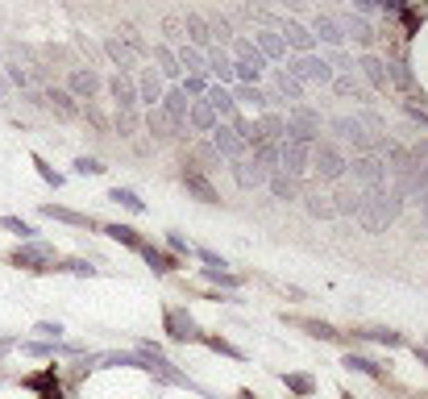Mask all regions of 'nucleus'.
<instances>
[{
    "label": "nucleus",
    "instance_id": "f257e3e1",
    "mask_svg": "<svg viewBox=\"0 0 428 399\" xmlns=\"http://www.w3.org/2000/svg\"><path fill=\"white\" fill-rule=\"evenodd\" d=\"M8 266H17V271H54V250L46 241H25V246L8 250Z\"/></svg>",
    "mask_w": 428,
    "mask_h": 399
},
{
    "label": "nucleus",
    "instance_id": "f03ea898",
    "mask_svg": "<svg viewBox=\"0 0 428 399\" xmlns=\"http://www.w3.org/2000/svg\"><path fill=\"white\" fill-rule=\"evenodd\" d=\"M345 167H350V162H345V154H341L333 142H316V146H312V171H316L320 179H341Z\"/></svg>",
    "mask_w": 428,
    "mask_h": 399
},
{
    "label": "nucleus",
    "instance_id": "7ed1b4c3",
    "mask_svg": "<svg viewBox=\"0 0 428 399\" xmlns=\"http://www.w3.org/2000/svg\"><path fill=\"white\" fill-rule=\"evenodd\" d=\"M366 200H370V208H362V212H366V225H370L375 233H379L387 221H395V217H400V196H387L383 187H370V196H366Z\"/></svg>",
    "mask_w": 428,
    "mask_h": 399
},
{
    "label": "nucleus",
    "instance_id": "20e7f679",
    "mask_svg": "<svg viewBox=\"0 0 428 399\" xmlns=\"http://www.w3.org/2000/svg\"><path fill=\"white\" fill-rule=\"evenodd\" d=\"M287 75H291L296 83H329V79H333V67H329L325 58H316V54H300V58L287 67Z\"/></svg>",
    "mask_w": 428,
    "mask_h": 399
},
{
    "label": "nucleus",
    "instance_id": "39448f33",
    "mask_svg": "<svg viewBox=\"0 0 428 399\" xmlns=\"http://www.w3.org/2000/svg\"><path fill=\"white\" fill-rule=\"evenodd\" d=\"M104 87V79H100V71L96 67H71V75H67V92L75 96V100H96V92Z\"/></svg>",
    "mask_w": 428,
    "mask_h": 399
},
{
    "label": "nucleus",
    "instance_id": "423d86ee",
    "mask_svg": "<svg viewBox=\"0 0 428 399\" xmlns=\"http://www.w3.org/2000/svg\"><path fill=\"white\" fill-rule=\"evenodd\" d=\"M133 83H137V104H146V112L162 104V92H166V83H162L158 67H137V79H133Z\"/></svg>",
    "mask_w": 428,
    "mask_h": 399
},
{
    "label": "nucleus",
    "instance_id": "0eeeda50",
    "mask_svg": "<svg viewBox=\"0 0 428 399\" xmlns=\"http://www.w3.org/2000/svg\"><path fill=\"white\" fill-rule=\"evenodd\" d=\"M279 171L300 179L304 171H312V146H296V142H279Z\"/></svg>",
    "mask_w": 428,
    "mask_h": 399
},
{
    "label": "nucleus",
    "instance_id": "6e6552de",
    "mask_svg": "<svg viewBox=\"0 0 428 399\" xmlns=\"http://www.w3.org/2000/svg\"><path fill=\"white\" fill-rule=\"evenodd\" d=\"M162 329H166L171 341H200V325L191 321L187 308H166L162 312Z\"/></svg>",
    "mask_w": 428,
    "mask_h": 399
},
{
    "label": "nucleus",
    "instance_id": "1a4fd4ad",
    "mask_svg": "<svg viewBox=\"0 0 428 399\" xmlns=\"http://www.w3.org/2000/svg\"><path fill=\"white\" fill-rule=\"evenodd\" d=\"M204 71L221 87H233V54H229V46H208L204 50Z\"/></svg>",
    "mask_w": 428,
    "mask_h": 399
},
{
    "label": "nucleus",
    "instance_id": "9d476101",
    "mask_svg": "<svg viewBox=\"0 0 428 399\" xmlns=\"http://www.w3.org/2000/svg\"><path fill=\"white\" fill-rule=\"evenodd\" d=\"M104 87H108L117 112H137V83H133V75H121V71H117L112 79H104Z\"/></svg>",
    "mask_w": 428,
    "mask_h": 399
},
{
    "label": "nucleus",
    "instance_id": "9b49d317",
    "mask_svg": "<svg viewBox=\"0 0 428 399\" xmlns=\"http://www.w3.org/2000/svg\"><path fill=\"white\" fill-rule=\"evenodd\" d=\"M183 187H187L196 200H204V204H221V192L208 183V175H204L196 162H183Z\"/></svg>",
    "mask_w": 428,
    "mask_h": 399
},
{
    "label": "nucleus",
    "instance_id": "f8f14e48",
    "mask_svg": "<svg viewBox=\"0 0 428 399\" xmlns=\"http://www.w3.org/2000/svg\"><path fill=\"white\" fill-rule=\"evenodd\" d=\"M158 108H162V117H166L171 125H187V108H191V100L183 96L179 83H171V87L162 92V104H158Z\"/></svg>",
    "mask_w": 428,
    "mask_h": 399
},
{
    "label": "nucleus",
    "instance_id": "ddd939ff",
    "mask_svg": "<svg viewBox=\"0 0 428 399\" xmlns=\"http://www.w3.org/2000/svg\"><path fill=\"white\" fill-rule=\"evenodd\" d=\"M212 150H216L221 158H229V162L246 158V142H241V137H237V133H233V129H229L225 121H221V125L212 129Z\"/></svg>",
    "mask_w": 428,
    "mask_h": 399
},
{
    "label": "nucleus",
    "instance_id": "4468645a",
    "mask_svg": "<svg viewBox=\"0 0 428 399\" xmlns=\"http://www.w3.org/2000/svg\"><path fill=\"white\" fill-rule=\"evenodd\" d=\"M212 112H216V121H233L237 117V104H233V92L229 87H221V83H208V92L200 96Z\"/></svg>",
    "mask_w": 428,
    "mask_h": 399
},
{
    "label": "nucleus",
    "instance_id": "2eb2a0df",
    "mask_svg": "<svg viewBox=\"0 0 428 399\" xmlns=\"http://www.w3.org/2000/svg\"><path fill=\"white\" fill-rule=\"evenodd\" d=\"M21 387L37 391L42 399H67L62 396V387H58V371H54V366H46V371H37V375H25Z\"/></svg>",
    "mask_w": 428,
    "mask_h": 399
},
{
    "label": "nucleus",
    "instance_id": "dca6fc26",
    "mask_svg": "<svg viewBox=\"0 0 428 399\" xmlns=\"http://www.w3.org/2000/svg\"><path fill=\"white\" fill-rule=\"evenodd\" d=\"M183 37H187V46H196V50H208V46H212V29H208V21H204L200 12H187V17H183Z\"/></svg>",
    "mask_w": 428,
    "mask_h": 399
},
{
    "label": "nucleus",
    "instance_id": "f3484780",
    "mask_svg": "<svg viewBox=\"0 0 428 399\" xmlns=\"http://www.w3.org/2000/svg\"><path fill=\"white\" fill-rule=\"evenodd\" d=\"M283 42H287L291 50H300V54H312V46H316L312 29H308L304 21H283Z\"/></svg>",
    "mask_w": 428,
    "mask_h": 399
},
{
    "label": "nucleus",
    "instance_id": "a211bd4d",
    "mask_svg": "<svg viewBox=\"0 0 428 399\" xmlns=\"http://www.w3.org/2000/svg\"><path fill=\"white\" fill-rule=\"evenodd\" d=\"M308 29H312V37H320V42H329V46H341V42H345V29H341L329 12H316Z\"/></svg>",
    "mask_w": 428,
    "mask_h": 399
},
{
    "label": "nucleus",
    "instance_id": "6ab92c4d",
    "mask_svg": "<svg viewBox=\"0 0 428 399\" xmlns=\"http://www.w3.org/2000/svg\"><path fill=\"white\" fill-rule=\"evenodd\" d=\"M254 46H258V54H262L266 62H279V58L287 54V42H283V33H275V29L254 33Z\"/></svg>",
    "mask_w": 428,
    "mask_h": 399
},
{
    "label": "nucleus",
    "instance_id": "aec40b11",
    "mask_svg": "<svg viewBox=\"0 0 428 399\" xmlns=\"http://www.w3.org/2000/svg\"><path fill=\"white\" fill-rule=\"evenodd\" d=\"M42 100H46V104H50V108H54L62 121L79 117V104H75V96H71L67 87H46V92H42Z\"/></svg>",
    "mask_w": 428,
    "mask_h": 399
},
{
    "label": "nucleus",
    "instance_id": "412c9836",
    "mask_svg": "<svg viewBox=\"0 0 428 399\" xmlns=\"http://www.w3.org/2000/svg\"><path fill=\"white\" fill-rule=\"evenodd\" d=\"M104 54L117 62V71H121V75H133V67H137V54H133V50H129L121 37H108V42H104Z\"/></svg>",
    "mask_w": 428,
    "mask_h": 399
},
{
    "label": "nucleus",
    "instance_id": "4be33fe9",
    "mask_svg": "<svg viewBox=\"0 0 428 399\" xmlns=\"http://www.w3.org/2000/svg\"><path fill=\"white\" fill-rule=\"evenodd\" d=\"M150 54L158 58V75H162V79H183V67H179V58H175V50H171L166 42L150 46Z\"/></svg>",
    "mask_w": 428,
    "mask_h": 399
},
{
    "label": "nucleus",
    "instance_id": "5701e85b",
    "mask_svg": "<svg viewBox=\"0 0 428 399\" xmlns=\"http://www.w3.org/2000/svg\"><path fill=\"white\" fill-rule=\"evenodd\" d=\"M271 79H275V92H279L287 104H300V100H304V83H296L283 67H271Z\"/></svg>",
    "mask_w": 428,
    "mask_h": 399
},
{
    "label": "nucleus",
    "instance_id": "b1692460",
    "mask_svg": "<svg viewBox=\"0 0 428 399\" xmlns=\"http://www.w3.org/2000/svg\"><path fill=\"white\" fill-rule=\"evenodd\" d=\"M42 217L62 221V225H75V229H92V225H96L87 212H71V208H62V204H42Z\"/></svg>",
    "mask_w": 428,
    "mask_h": 399
},
{
    "label": "nucleus",
    "instance_id": "393cba45",
    "mask_svg": "<svg viewBox=\"0 0 428 399\" xmlns=\"http://www.w3.org/2000/svg\"><path fill=\"white\" fill-rule=\"evenodd\" d=\"M187 125H191V129H200V133H212L221 121H216V112H212L204 100H191V108H187Z\"/></svg>",
    "mask_w": 428,
    "mask_h": 399
},
{
    "label": "nucleus",
    "instance_id": "a878e982",
    "mask_svg": "<svg viewBox=\"0 0 428 399\" xmlns=\"http://www.w3.org/2000/svg\"><path fill=\"white\" fill-rule=\"evenodd\" d=\"M250 162L271 179V175L279 171V142H262V146H254V158H250Z\"/></svg>",
    "mask_w": 428,
    "mask_h": 399
},
{
    "label": "nucleus",
    "instance_id": "bb28decb",
    "mask_svg": "<svg viewBox=\"0 0 428 399\" xmlns=\"http://www.w3.org/2000/svg\"><path fill=\"white\" fill-rule=\"evenodd\" d=\"M354 341H375V346H404V337L395 329H383V325H366V329H354Z\"/></svg>",
    "mask_w": 428,
    "mask_h": 399
},
{
    "label": "nucleus",
    "instance_id": "cd10ccee",
    "mask_svg": "<svg viewBox=\"0 0 428 399\" xmlns=\"http://www.w3.org/2000/svg\"><path fill=\"white\" fill-rule=\"evenodd\" d=\"M175 58H179L183 75H208V71H204V50H196V46H187V42H183V46L175 50Z\"/></svg>",
    "mask_w": 428,
    "mask_h": 399
},
{
    "label": "nucleus",
    "instance_id": "c85d7f7f",
    "mask_svg": "<svg viewBox=\"0 0 428 399\" xmlns=\"http://www.w3.org/2000/svg\"><path fill=\"white\" fill-rule=\"evenodd\" d=\"M354 175H358L362 183H370V187H383V175H387V167H383L379 158H358V162H354Z\"/></svg>",
    "mask_w": 428,
    "mask_h": 399
},
{
    "label": "nucleus",
    "instance_id": "c756f323",
    "mask_svg": "<svg viewBox=\"0 0 428 399\" xmlns=\"http://www.w3.org/2000/svg\"><path fill=\"white\" fill-rule=\"evenodd\" d=\"M142 258H146V262H150L158 275H171V271H179V258H175V254H162V250H158V246H150V241L142 246Z\"/></svg>",
    "mask_w": 428,
    "mask_h": 399
},
{
    "label": "nucleus",
    "instance_id": "7c9ffc66",
    "mask_svg": "<svg viewBox=\"0 0 428 399\" xmlns=\"http://www.w3.org/2000/svg\"><path fill=\"white\" fill-rule=\"evenodd\" d=\"M291 325H296V329H304L308 337H320V341H337V337H341V333H337V329H333L329 321H308V316H291Z\"/></svg>",
    "mask_w": 428,
    "mask_h": 399
},
{
    "label": "nucleus",
    "instance_id": "2f4dec72",
    "mask_svg": "<svg viewBox=\"0 0 428 399\" xmlns=\"http://www.w3.org/2000/svg\"><path fill=\"white\" fill-rule=\"evenodd\" d=\"M341 366H345V371H358V375H370V379H383V375H387V371H383L375 358H366V354H354V350L341 358Z\"/></svg>",
    "mask_w": 428,
    "mask_h": 399
},
{
    "label": "nucleus",
    "instance_id": "473e14b6",
    "mask_svg": "<svg viewBox=\"0 0 428 399\" xmlns=\"http://www.w3.org/2000/svg\"><path fill=\"white\" fill-rule=\"evenodd\" d=\"M233 167V179L241 183V187H258V183H266V175L250 162V158H237V162H229Z\"/></svg>",
    "mask_w": 428,
    "mask_h": 399
},
{
    "label": "nucleus",
    "instance_id": "72a5a7b5",
    "mask_svg": "<svg viewBox=\"0 0 428 399\" xmlns=\"http://www.w3.org/2000/svg\"><path fill=\"white\" fill-rule=\"evenodd\" d=\"M266 183H271V196H275V200H300V183H296L291 175L275 171V175L266 179Z\"/></svg>",
    "mask_w": 428,
    "mask_h": 399
},
{
    "label": "nucleus",
    "instance_id": "f704fd0d",
    "mask_svg": "<svg viewBox=\"0 0 428 399\" xmlns=\"http://www.w3.org/2000/svg\"><path fill=\"white\" fill-rule=\"evenodd\" d=\"M100 229H104L112 241H121V246H129V250H137V254H142V246H146V241H142V233H137L133 225H100Z\"/></svg>",
    "mask_w": 428,
    "mask_h": 399
},
{
    "label": "nucleus",
    "instance_id": "c9c22d12",
    "mask_svg": "<svg viewBox=\"0 0 428 399\" xmlns=\"http://www.w3.org/2000/svg\"><path fill=\"white\" fill-rule=\"evenodd\" d=\"M146 129L158 133V137H179V133H183V125H171V121L162 117V108H150V112H146Z\"/></svg>",
    "mask_w": 428,
    "mask_h": 399
},
{
    "label": "nucleus",
    "instance_id": "e433bc0d",
    "mask_svg": "<svg viewBox=\"0 0 428 399\" xmlns=\"http://www.w3.org/2000/svg\"><path fill=\"white\" fill-rule=\"evenodd\" d=\"M333 129H337V137H345V142H354V146H366V129H362V121H354V117H337Z\"/></svg>",
    "mask_w": 428,
    "mask_h": 399
},
{
    "label": "nucleus",
    "instance_id": "4c0bfd02",
    "mask_svg": "<svg viewBox=\"0 0 428 399\" xmlns=\"http://www.w3.org/2000/svg\"><path fill=\"white\" fill-rule=\"evenodd\" d=\"M362 71H366V79H370L375 92H387V67H383V58L366 54V58H362Z\"/></svg>",
    "mask_w": 428,
    "mask_h": 399
},
{
    "label": "nucleus",
    "instance_id": "58836bf2",
    "mask_svg": "<svg viewBox=\"0 0 428 399\" xmlns=\"http://www.w3.org/2000/svg\"><path fill=\"white\" fill-rule=\"evenodd\" d=\"M229 92H233V104H254V108H262V112H266V92H262V87H246V83H233Z\"/></svg>",
    "mask_w": 428,
    "mask_h": 399
},
{
    "label": "nucleus",
    "instance_id": "ea45409f",
    "mask_svg": "<svg viewBox=\"0 0 428 399\" xmlns=\"http://www.w3.org/2000/svg\"><path fill=\"white\" fill-rule=\"evenodd\" d=\"M258 125H262V137H266V142H283V133H287V117H279V112H262Z\"/></svg>",
    "mask_w": 428,
    "mask_h": 399
},
{
    "label": "nucleus",
    "instance_id": "a19ab883",
    "mask_svg": "<svg viewBox=\"0 0 428 399\" xmlns=\"http://www.w3.org/2000/svg\"><path fill=\"white\" fill-rule=\"evenodd\" d=\"M108 200L121 204V208H129V212H142V208H146V200H137V192H129V187H112Z\"/></svg>",
    "mask_w": 428,
    "mask_h": 399
},
{
    "label": "nucleus",
    "instance_id": "79ce46f5",
    "mask_svg": "<svg viewBox=\"0 0 428 399\" xmlns=\"http://www.w3.org/2000/svg\"><path fill=\"white\" fill-rule=\"evenodd\" d=\"M283 383H287V391H296L300 399H308L316 391V379H312V375H283Z\"/></svg>",
    "mask_w": 428,
    "mask_h": 399
},
{
    "label": "nucleus",
    "instance_id": "37998d69",
    "mask_svg": "<svg viewBox=\"0 0 428 399\" xmlns=\"http://www.w3.org/2000/svg\"><path fill=\"white\" fill-rule=\"evenodd\" d=\"M179 87H183V96H187V100H200V96L208 92V75H183V83H179Z\"/></svg>",
    "mask_w": 428,
    "mask_h": 399
},
{
    "label": "nucleus",
    "instance_id": "c03bdc74",
    "mask_svg": "<svg viewBox=\"0 0 428 399\" xmlns=\"http://www.w3.org/2000/svg\"><path fill=\"white\" fill-rule=\"evenodd\" d=\"M0 229H8V233H17L21 241H29V237L37 233V229H33L29 221H21V217H0Z\"/></svg>",
    "mask_w": 428,
    "mask_h": 399
},
{
    "label": "nucleus",
    "instance_id": "a18cd8bd",
    "mask_svg": "<svg viewBox=\"0 0 428 399\" xmlns=\"http://www.w3.org/2000/svg\"><path fill=\"white\" fill-rule=\"evenodd\" d=\"M333 87H337V96H354V100H362L366 92L358 87V79L354 75H341V79H333Z\"/></svg>",
    "mask_w": 428,
    "mask_h": 399
},
{
    "label": "nucleus",
    "instance_id": "49530a36",
    "mask_svg": "<svg viewBox=\"0 0 428 399\" xmlns=\"http://www.w3.org/2000/svg\"><path fill=\"white\" fill-rule=\"evenodd\" d=\"M200 341H204L208 350H216V354H229V358H241V350H237V346H229L225 337H208V333H200Z\"/></svg>",
    "mask_w": 428,
    "mask_h": 399
},
{
    "label": "nucleus",
    "instance_id": "de8ad7c7",
    "mask_svg": "<svg viewBox=\"0 0 428 399\" xmlns=\"http://www.w3.org/2000/svg\"><path fill=\"white\" fill-rule=\"evenodd\" d=\"M75 171H79V175H104L108 167H104L100 158H92V154H83V158H75Z\"/></svg>",
    "mask_w": 428,
    "mask_h": 399
},
{
    "label": "nucleus",
    "instance_id": "09e8293b",
    "mask_svg": "<svg viewBox=\"0 0 428 399\" xmlns=\"http://www.w3.org/2000/svg\"><path fill=\"white\" fill-rule=\"evenodd\" d=\"M33 167H37V175H42L46 183H54V187H62V175H58V171H54V167H50V162L42 158V154H33Z\"/></svg>",
    "mask_w": 428,
    "mask_h": 399
},
{
    "label": "nucleus",
    "instance_id": "8fccbe9b",
    "mask_svg": "<svg viewBox=\"0 0 428 399\" xmlns=\"http://www.w3.org/2000/svg\"><path fill=\"white\" fill-rule=\"evenodd\" d=\"M54 271H67V275H96V266H87L83 258H67V262H54Z\"/></svg>",
    "mask_w": 428,
    "mask_h": 399
},
{
    "label": "nucleus",
    "instance_id": "3c124183",
    "mask_svg": "<svg viewBox=\"0 0 428 399\" xmlns=\"http://www.w3.org/2000/svg\"><path fill=\"white\" fill-rule=\"evenodd\" d=\"M308 212H312V217H325V221H329V217H337V212H333V204H329L325 196H308Z\"/></svg>",
    "mask_w": 428,
    "mask_h": 399
},
{
    "label": "nucleus",
    "instance_id": "603ef678",
    "mask_svg": "<svg viewBox=\"0 0 428 399\" xmlns=\"http://www.w3.org/2000/svg\"><path fill=\"white\" fill-rule=\"evenodd\" d=\"M400 17H404V29H408V33H416V29H420V21H425V8H400Z\"/></svg>",
    "mask_w": 428,
    "mask_h": 399
},
{
    "label": "nucleus",
    "instance_id": "864d4df0",
    "mask_svg": "<svg viewBox=\"0 0 428 399\" xmlns=\"http://www.w3.org/2000/svg\"><path fill=\"white\" fill-rule=\"evenodd\" d=\"M162 33H166V42H187V37H183V21H179V17H166V21H162Z\"/></svg>",
    "mask_w": 428,
    "mask_h": 399
},
{
    "label": "nucleus",
    "instance_id": "5fc2aeb1",
    "mask_svg": "<svg viewBox=\"0 0 428 399\" xmlns=\"http://www.w3.org/2000/svg\"><path fill=\"white\" fill-rule=\"evenodd\" d=\"M117 129H121V137H129L137 129V112H117Z\"/></svg>",
    "mask_w": 428,
    "mask_h": 399
},
{
    "label": "nucleus",
    "instance_id": "6e6d98bb",
    "mask_svg": "<svg viewBox=\"0 0 428 399\" xmlns=\"http://www.w3.org/2000/svg\"><path fill=\"white\" fill-rule=\"evenodd\" d=\"M196 158H200V162H212V167L221 162V154L212 150V142H200V146H196Z\"/></svg>",
    "mask_w": 428,
    "mask_h": 399
},
{
    "label": "nucleus",
    "instance_id": "4d7b16f0",
    "mask_svg": "<svg viewBox=\"0 0 428 399\" xmlns=\"http://www.w3.org/2000/svg\"><path fill=\"white\" fill-rule=\"evenodd\" d=\"M166 246H171V254H183V258H191V254H196V250H191L179 233H171V237H166Z\"/></svg>",
    "mask_w": 428,
    "mask_h": 399
},
{
    "label": "nucleus",
    "instance_id": "13d9d810",
    "mask_svg": "<svg viewBox=\"0 0 428 399\" xmlns=\"http://www.w3.org/2000/svg\"><path fill=\"white\" fill-rule=\"evenodd\" d=\"M4 75H8V83H17V87H25V83H29V75H25L21 67H12V62L4 67Z\"/></svg>",
    "mask_w": 428,
    "mask_h": 399
},
{
    "label": "nucleus",
    "instance_id": "bf43d9fd",
    "mask_svg": "<svg viewBox=\"0 0 428 399\" xmlns=\"http://www.w3.org/2000/svg\"><path fill=\"white\" fill-rule=\"evenodd\" d=\"M37 333H42V337H54V341H58V333H62V325H50V321H42V325H37Z\"/></svg>",
    "mask_w": 428,
    "mask_h": 399
},
{
    "label": "nucleus",
    "instance_id": "052dcab7",
    "mask_svg": "<svg viewBox=\"0 0 428 399\" xmlns=\"http://www.w3.org/2000/svg\"><path fill=\"white\" fill-rule=\"evenodd\" d=\"M408 112H412V117H416L420 125H428V112H425V108H420V104H408Z\"/></svg>",
    "mask_w": 428,
    "mask_h": 399
},
{
    "label": "nucleus",
    "instance_id": "680f3d73",
    "mask_svg": "<svg viewBox=\"0 0 428 399\" xmlns=\"http://www.w3.org/2000/svg\"><path fill=\"white\" fill-rule=\"evenodd\" d=\"M233 399H262V396H254L250 387H241V391H237V396H233Z\"/></svg>",
    "mask_w": 428,
    "mask_h": 399
},
{
    "label": "nucleus",
    "instance_id": "e2e57ef3",
    "mask_svg": "<svg viewBox=\"0 0 428 399\" xmlns=\"http://www.w3.org/2000/svg\"><path fill=\"white\" fill-rule=\"evenodd\" d=\"M416 358H420V362L428 366V346H416Z\"/></svg>",
    "mask_w": 428,
    "mask_h": 399
},
{
    "label": "nucleus",
    "instance_id": "0e129e2a",
    "mask_svg": "<svg viewBox=\"0 0 428 399\" xmlns=\"http://www.w3.org/2000/svg\"><path fill=\"white\" fill-rule=\"evenodd\" d=\"M0 96H4V79H0Z\"/></svg>",
    "mask_w": 428,
    "mask_h": 399
}]
</instances>
